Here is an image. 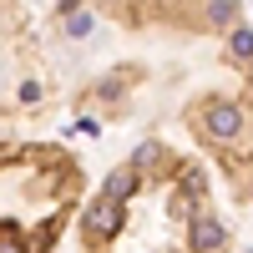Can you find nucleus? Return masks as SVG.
Segmentation results:
<instances>
[{"label": "nucleus", "instance_id": "20e7f679", "mask_svg": "<svg viewBox=\"0 0 253 253\" xmlns=\"http://www.w3.org/2000/svg\"><path fill=\"white\" fill-rule=\"evenodd\" d=\"M233 56H253V31H233Z\"/></svg>", "mask_w": 253, "mask_h": 253}, {"label": "nucleus", "instance_id": "7ed1b4c3", "mask_svg": "<svg viewBox=\"0 0 253 253\" xmlns=\"http://www.w3.org/2000/svg\"><path fill=\"white\" fill-rule=\"evenodd\" d=\"M223 243H228L223 223L208 218V213H198V223H193V248H198V253H223Z\"/></svg>", "mask_w": 253, "mask_h": 253}, {"label": "nucleus", "instance_id": "f257e3e1", "mask_svg": "<svg viewBox=\"0 0 253 253\" xmlns=\"http://www.w3.org/2000/svg\"><path fill=\"white\" fill-rule=\"evenodd\" d=\"M198 122H203V132L213 137L218 147H228V142L243 137V107H233V101H213V107H208Z\"/></svg>", "mask_w": 253, "mask_h": 253}, {"label": "nucleus", "instance_id": "f03ea898", "mask_svg": "<svg viewBox=\"0 0 253 253\" xmlns=\"http://www.w3.org/2000/svg\"><path fill=\"white\" fill-rule=\"evenodd\" d=\"M122 228V218H117V198L107 193V198H96L91 208H86V223H81V233H86L91 243H101V238H112Z\"/></svg>", "mask_w": 253, "mask_h": 253}]
</instances>
